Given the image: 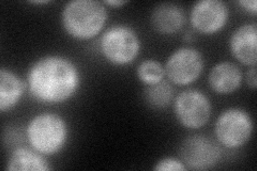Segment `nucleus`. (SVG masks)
I'll list each match as a JSON object with an SVG mask.
<instances>
[{
	"label": "nucleus",
	"instance_id": "f257e3e1",
	"mask_svg": "<svg viewBox=\"0 0 257 171\" xmlns=\"http://www.w3.org/2000/svg\"><path fill=\"white\" fill-rule=\"evenodd\" d=\"M80 73L71 59L47 55L37 59L27 73V87L35 100L44 104H60L78 91Z\"/></svg>",
	"mask_w": 257,
	"mask_h": 171
},
{
	"label": "nucleus",
	"instance_id": "f03ea898",
	"mask_svg": "<svg viewBox=\"0 0 257 171\" xmlns=\"http://www.w3.org/2000/svg\"><path fill=\"white\" fill-rule=\"evenodd\" d=\"M107 9L98 0H73L63 7L61 23L67 34L77 40L99 35L106 24Z\"/></svg>",
	"mask_w": 257,
	"mask_h": 171
},
{
	"label": "nucleus",
	"instance_id": "7ed1b4c3",
	"mask_svg": "<svg viewBox=\"0 0 257 171\" xmlns=\"http://www.w3.org/2000/svg\"><path fill=\"white\" fill-rule=\"evenodd\" d=\"M26 136L32 149L45 156H52L66 145L69 127L66 120L57 113L43 112L29 121Z\"/></svg>",
	"mask_w": 257,
	"mask_h": 171
},
{
	"label": "nucleus",
	"instance_id": "20e7f679",
	"mask_svg": "<svg viewBox=\"0 0 257 171\" xmlns=\"http://www.w3.org/2000/svg\"><path fill=\"white\" fill-rule=\"evenodd\" d=\"M100 50L108 62L114 66H127L140 54L141 40L131 26L114 25L102 35Z\"/></svg>",
	"mask_w": 257,
	"mask_h": 171
},
{
	"label": "nucleus",
	"instance_id": "39448f33",
	"mask_svg": "<svg viewBox=\"0 0 257 171\" xmlns=\"http://www.w3.org/2000/svg\"><path fill=\"white\" fill-rule=\"evenodd\" d=\"M254 124L250 113L232 107L224 110L216 119L214 134L218 142L230 150L240 149L250 141Z\"/></svg>",
	"mask_w": 257,
	"mask_h": 171
},
{
	"label": "nucleus",
	"instance_id": "423d86ee",
	"mask_svg": "<svg viewBox=\"0 0 257 171\" xmlns=\"http://www.w3.org/2000/svg\"><path fill=\"white\" fill-rule=\"evenodd\" d=\"M175 116L179 123L190 129L205 126L211 117L209 97L197 89H187L177 95L174 102Z\"/></svg>",
	"mask_w": 257,
	"mask_h": 171
},
{
	"label": "nucleus",
	"instance_id": "0eeeda50",
	"mask_svg": "<svg viewBox=\"0 0 257 171\" xmlns=\"http://www.w3.org/2000/svg\"><path fill=\"white\" fill-rule=\"evenodd\" d=\"M204 57L194 47L184 46L168 57L164 66L165 76L174 85L188 86L196 81L204 70Z\"/></svg>",
	"mask_w": 257,
	"mask_h": 171
},
{
	"label": "nucleus",
	"instance_id": "6e6552de",
	"mask_svg": "<svg viewBox=\"0 0 257 171\" xmlns=\"http://www.w3.org/2000/svg\"><path fill=\"white\" fill-rule=\"evenodd\" d=\"M180 157L190 170H208L218 164L222 152L220 145L204 135L187 138L180 145Z\"/></svg>",
	"mask_w": 257,
	"mask_h": 171
},
{
	"label": "nucleus",
	"instance_id": "1a4fd4ad",
	"mask_svg": "<svg viewBox=\"0 0 257 171\" xmlns=\"http://www.w3.org/2000/svg\"><path fill=\"white\" fill-rule=\"evenodd\" d=\"M228 8L220 0H200L193 6L190 13L192 26L204 35L221 31L228 21Z\"/></svg>",
	"mask_w": 257,
	"mask_h": 171
},
{
	"label": "nucleus",
	"instance_id": "9d476101",
	"mask_svg": "<svg viewBox=\"0 0 257 171\" xmlns=\"http://www.w3.org/2000/svg\"><path fill=\"white\" fill-rule=\"evenodd\" d=\"M229 50L235 58L244 66L256 67L257 25L246 23L239 26L229 39Z\"/></svg>",
	"mask_w": 257,
	"mask_h": 171
},
{
	"label": "nucleus",
	"instance_id": "9b49d317",
	"mask_svg": "<svg viewBox=\"0 0 257 171\" xmlns=\"http://www.w3.org/2000/svg\"><path fill=\"white\" fill-rule=\"evenodd\" d=\"M242 71L236 63L222 61L216 63L208 76V83L212 91L218 94L235 92L242 84Z\"/></svg>",
	"mask_w": 257,
	"mask_h": 171
},
{
	"label": "nucleus",
	"instance_id": "f8f14e48",
	"mask_svg": "<svg viewBox=\"0 0 257 171\" xmlns=\"http://www.w3.org/2000/svg\"><path fill=\"white\" fill-rule=\"evenodd\" d=\"M150 22L154 29L161 35H174L186 23V14L176 4L163 3L156 6L151 12Z\"/></svg>",
	"mask_w": 257,
	"mask_h": 171
},
{
	"label": "nucleus",
	"instance_id": "ddd939ff",
	"mask_svg": "<svg viewBox=\"0 0 257 171\" xmlns=\"http://www.w3.org/2000/svg\"><path fill=\"white\" fill-rule=\"evenodd\" d=\"M26 85L22 78L9 69L0 70V110L13 109L19 104L25 91Z\"/></svg>",
	"mask_w": 257,
	"mask_h": 171
},
{
	"label": "nucleus",
	"instance_id": "4468645a",
	"mask_svg": "<svg viewBox=\"0 0 257 171\" xmlns=\"http://www.w3.org/2000/svg\"><path fill=\"white\" fill-rule=\"evenodd\" d=\"M10 171H48L51 166L46 156L34 149L16 148L7 162Z\"/></svg>",
	"mask_w": 257,
	"mask_h": 171
},
{
	"label": "nucleus",
	"instance_id": "2eb2a0df",
	"mask_svg": "<svg viewBox=\"0 0 257 171\" xmlns=\"http://www.w3.org/2000/svg\"><path fill=\"white\" fill-rule=\"evenodd\" d=\"M143 97L148 107L161 110L171 105L174 99V89L168 81L163 79L158 84L145 87Z\"/></svg>",
	"mask_w": 257,
	"mask_h": 171
},
{
	"label": "nucleus",
	"instance_id": "dca6fc26",
	"mask_svg": "<svg viewBox=\"0 0 257 171\" xmlns=\"http://www.w3.org/2000/svg\"><path fill=\"white\" fill-rule=\"evenodd\" d=\"M136 75L145 86L158 84L165 77L164 66L158 60L146 59L139 64Z\"/></svg>",
	"mask_w": 257,
	"mask_h": 171
},
{
	"label": "nucleus",
	"instance_id": "f3484780",
	"mask_svg": "<svg viewBox=\"0 0 257 171\" xmlns=\"http://www.w3.org/2000/svg\"><path fill=\"white\" fill-rule=\"evenodd\" d=\"M187 169L181 159L175 157H164L160 159L154 167L156 171H186Z\"/></svg>",
	"mask_w": 257,
	"mask_h": 171
},
{
	"label": "nucleus",
	"instance_id": "a211bd4d",
	"mask_svg": "<svg viewBox=\"0 0 257 171\" xmlns=\"http://www.w3.org/2000/svg\"><path fill=\"white\" fill-rule=\"evenodd\" d=\"M246 83L251 89L255 90L257 87V78H256V67H251L246 73Z\"/></svg>",
	"mask_w": 257,
	"mask_h": 171
},
{
	"label": "nucleus",
	"instance_id": "6ab92c4d",
	"mask_svg": "<svg viewBox=\"0 0 257 171\" xmlns=\"http://www.w3.org/2000/svg\"><path fill=\"white\" fill-rule=\"evenodd\" d=\"M239 6H241L245 9L247 12H250L252 14L257 13V3L256 0H241V2L238 3Z\"/></svg>",
	"mask_w": 257,
	"mask_h": 171
},
{
	"label": "nucleus",
	"instance_id": "aec40b11",
	"mask_svg": "<svg viewBox=\"0 0 257 171\" xmlns=\"http://www.w3.org/2000/svg\"><path fill=\"white\" fill-rule=\"evenodd\" d=\"M125 4H126V2H124V0H106V2H104V5H105V6H110V7H114V8L121 7Z\"/></svg>",
	"mask_w": 257,
	"mask_h": 171
},
{
	"label": "nucleus",
	"instance_id": "412c9836",
	"mask_svg": "<svg viewBox=\"0 0 257 171\" xmlns=\"http://www.w3.org/2000/svg\"><path fill=\"white\" fill-rule=\"evenodd\" d=\"M48 2H31V4L34 5H44V4H47Z\"/></svg>",
	"mask_w": 257,
	"mask_h": 171
}]
</instances>
